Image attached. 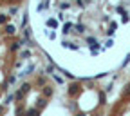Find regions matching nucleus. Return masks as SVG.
I'll list each match as a JSON object with an SVG mask.
<instances>
[{"label": "nucleus", "mask_w": 130, "mask_h": 116, "mask_svg": "<svg viewBox=\"0 0 130 116\" xmlns=\"http://www.w3.org/2000/svg\"><path fill=\"white\" fill-rule=\"evenodd\" d=\"M29 89H31V85H29V84H24V85L20 87V91H22V93H29Z\"/></svg>", "instance_id": "39448f33"}, {"label": "nucleus", "mask_w": 130, "mask_h": 116, "mask_svg": "<svg viewBox=\"0 0 130 116\" xmlns=\"http://www.w3.org/2000/svg\"><path fill=\"white\" fill-rule=\"evenodd\" d=\"M6 31H7V33H14V27H13V25H7Z\"/></svg>", "instance_id": "9b49d317"}, {"label": "nucleus", "mask_w": 130, "mask_h": 116, "mask_svg": "<svg viewBox=\"0 0 130 116\" xmlns=\"http://www.w3.org/2000/svg\"><path fill=\"white\" fill-rule=\"evenodd\" d=\"M47 25H49V27H56V25H58V22H56L54 18H49V20H47Z\"/></svg>", "instance_id": "20e7f679"}, {"label": "nucleus", "mask_w": 130, "mask_h": 116, "mask_svg": "<svg viewBox=\"0 0 130 116\" xmlns=\"http://www.w3.org/2000/svg\"><path fill=\"white\" fill-rule=\"evenodd\" d=\"M25 116H40V111H38V109H29V111L25 112Z\"/></svg>", "instance_id": "f257e3e1"}, {"label": "nucleus", "mask_w": 130, "mask_h": 116, "mask_svg": "<svg viewBox=\"0 0 130 116\" xmlns=\"http://www.w3.org/2000/svg\"><path fill=\"white\" fill-rule=\"evenodd\" d=\"M71 31H72V24H65L63 25V35H69Z\"/></svg>", "instance_id": "f03ea898"}, {"label": "nucleus", "mask_w": 130, "mask_h": 116, "mask_svg": "<svg viewBox=\"0 0 130 116\" xmlns=\"http://www.w3.org/2000/svg\"><path fill=\"white\" fill-rule=\"evenodd\" d=\"M24 94H25V93H22V91H18V93H16V94H14V98H16V100H22V98H24Z\"/></svg>", "instance_id": "1a4fd4ad"}, {"label": "nucleus", "mask_w": 130, "mask_h": 116, "mask_svg": "<svg viewBox=\"0 0 130 116\" xmlns=\"http://www.w3.org/2000/svg\"><path fill=\"white\" fill-rule=\"evenodd\" d=\"M116 29H118V24L112 22V24H110V29L107 31V35H114V31H116Z\"/></svg>", "instance_id": "7ed1b4c3"}, {"label": "nucleus", "mask_w": 130, "mask_h": 116, "mask_svg": "<svg viewBox=\"0 0 130 116\" xmlns=\"http://www.w3.org/2000/svg\"><path fill=\"white\" fill-rule=\"evenodd\" d=\"M79 116H85V114H79Z\"/></svg>", "instance_id": "4468645a"}, {"label": "nucleus", "mask_w": 130, "mask_h": 116, "mask_svg": "<svg viewBox=\"0 0 130 116\" xmlns=\"http://www.w3.org/2000/svg\"><path fill=\"white\" fill-rule=\"evenodd\" d=\"M54 80L58 82V84H63V80H61V76H56V74H54Z\"/></svg>", "instance_id": "ddd939ff"}, {"label": "nucleus", "mask_w": 130, "mask_h": 116, "mask_svg": "<svg viewBox=\"0 0 130 116\" xmlns=\"http://www.w3.org/2000/svg\"><path fill=\"white\" fill-rule=\"evenodd\" d=\"M29 55H31L29 51H22V53H20V58H29Z\"/></svg>", "instance_id": "9d476101"}, {"label": "nucleus", "mask_w": 130, "mask_h": 116, "mask_svg": "<svg viewBox=\"0 0 130 116\" xmlns=\"http://www.w3.org/2000/svg\"><path fill=\"white\" fill-rule=\"evenodd\" d=\"M43 94H45V96H51V94H53V89H51V87H45V89H43Z\"/></svg>", "instance_id": "6e6552de"}, {"label": "nucleus", "mask_w": 130, "mask_h": 116, "mask_svg": "<svg viewBox=\"0 0 130 116\" xmlns=\"http://www.w3.org/2000/svg\"><path fill=\"white\" fill-rule=\"evenodd\" d=\"M76 33H79V35H83V33H85V27H83V25H76Z\"/></svg>", "instance_id": "0eeeda50"}, {"label": "nucleus", "mask_w": 130, "mask_h": 116, "mask_svg": "<svg viewBox=\"0 0 130 116\" xmlns=\"http://www.w3.org/2000/svg\"><path fill=\"white\" fill-rule=\"evenodd\" d=\"M14 80H16V76H9V80H7V84H14Z\"/></svg>", "instance_id": "f8f14e48"}, {"label": "nucleus", "mask_w": 130, "mask_h": 116, "mask_svg": "<svg viewBox=\"0 0 130 116\" xmlns=\"http://www.w3.org/2000/svg\"><path fill=\"white\" fill-rule=\"evenodd\" d=\"M13 100H14V94H7V96H6V102H4V104H11Z\"/></svg>", "instance_id": "423d86ee"}]
</instances>
